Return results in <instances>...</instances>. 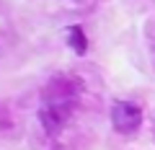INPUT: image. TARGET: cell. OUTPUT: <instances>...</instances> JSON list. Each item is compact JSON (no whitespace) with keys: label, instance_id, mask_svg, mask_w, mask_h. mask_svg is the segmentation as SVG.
Segmentation results:
<instances>
[{"label":"cell","instance_id":"6da1fadb","mask_svg":"<svg viewBox=\"0 0 155 150\" xmlns=\"http://www.w3.org/2000/svg\"><path fill=\"white\" fill-rule=\"evenodd\" d=\"M111 119H114V127L122 135H132V132H137V127L142 124V111L134 104H129V101H119V104H114V109H111Z\"/></svg>","mask_w":155,"mask_h":150},{"label":"cell","instance_id":"7a4b0ae2","mask_svg":"<svg viewBox=\"0 0 155 150\" xmlns=\"http://www.w3.org/2000/svg\"><path fill=\"white\" fill-rule=\"evenodd\" d=\"M70 42H72V49H75L78 55L85 52V36H83L80 28H70Z\"/></svg>","mask_w":155,"mask_h":150}]
</instances>
